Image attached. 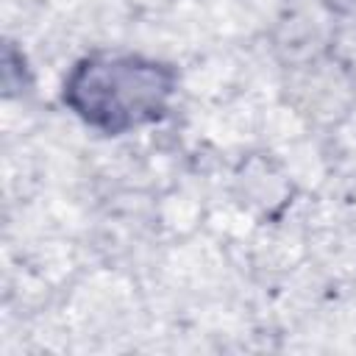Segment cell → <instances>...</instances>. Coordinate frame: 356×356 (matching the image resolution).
<instances>
[{"instance_id":"cell-1","label":"cell","mask_w":356,"mask_h":356,"mask_svg":"<svg viewBox=\"0 0 356 356\" xmlns=\"http://www.w3.org/2000/svg\"><path fill=\"white\" fill-rule=\"evenodd\" d=\"M167 70L139 58H92L70 81V103L95 125L120 131L156 117L170 95Z\"/></svg>"}]
</instances>
